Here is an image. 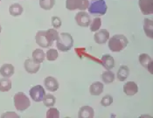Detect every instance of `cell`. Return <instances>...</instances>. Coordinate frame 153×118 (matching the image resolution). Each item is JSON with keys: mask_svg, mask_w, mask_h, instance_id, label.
Wrapping results in <instances>:
<instances>
[{"mask_svg": "<svg viewBox=\"0 0 153 118\" xmlns=\"http://www.w3.org/2000/svg\"><path fill=\"white\" fill-rule=\"evenodd\" d=\"M123 92L129 96H132L138 92V87L134 82H128L123 86Z\"/></svg>", "mask_w": 153, "mask_h": 118, "instance_id": "5bb4252c", "label": "cell"}, {"mask_svg": "<svg viewBox=\"0 0 153 118\" xmlns=\"http://www.w3.org/2000/svg\"><path fill=\"white\" fill-rule=\"evenodd\" d=\"M0 1H1V0H0Z\"/></svg>", "mask_w": 153, "mask_h": 118, "instance_id": "836d02e7", "label": "cell"}, {"mask_svg": "<svg viewBox=\"0 0 153 118\" xmlns=\"http://www.w3.org/2000/svg\"><path fill=\"white\" fill-rule=\"evenodd\" d=\"M88 0H67L66 2V7L69 11H74L77 9L81 11H85L88 8Z\"/></svg>", "mask_w": 153, "mask_h": 118, "instance_id": "8992f818", "label": "cell"}, {"mask_svg": "<svg viewBox=\"0 0 153 118\" xmlns=\"http://www.w3.org/2000/svg\"><path fill=\"white\" fill-rule=\"evenodd\" d=\"M59 53L57 52L56 49H48V51L47 52L46 57H47V60L49 61H53L58 58Z\"/></svg>", "mask_w": 153, "mask_h": 118, "instance_id": "83f0119b", "label": "cell"}, {"mask_svg": "<svg viewBox=\"0 0 153 118\" xmlns=\"http://www.w3.org/2000/svg\"><path fill=\"white\" fill-rule=\"evenodd\" d=\"M103 84L100 82H95L89 87V92L92 95H100L103 92Z\"/></svg>", "mask_w": 153, "mask_h": 118, "instance_id": "d6986e66", "label": "cell"}, {"mask_svg": "<svg viewBox=\"0 0 153 118\" xmlns=\"http://www.w3.org/2000/svg\"><path fill=\"white\" fill-rule=\"evenodd\" d=\"M44 85L47 90L53 91V92L57 91L59 87V82L54 77H52V76H48L44 80Z\"/></svg>", "mask_w": 153, "mask_h": 118, "instance_id": "7c38bea8", "label": "cell"}, {"mask_svg": "<svg viewBox=\"0 0 153 118\" xmlns=\"http://www.w3.org/2000/svg\"><path fill=\"white\" fill-rule=\"evenodd\" d=\"M1 30H2V27H1V25H0V33H1Z\"/></svg>", "mask_w": 153, "mask_h": 118, "instance_id": "d6a6232c", "label": "cell"}, {"mask_svg": "<svg viewBox=\"0 0 153 118\" xmlns=\"http://www.w3.org/2000/svg\"><path fill=\"white\" fill-rule=\"evenodd\" d=\"M14 67L12 64H4L0 68V74L3 77H11L14 74Z\"/></svg>", "mask_w": 153, "mask_h": 118, "instance_id": "ac0fdd59", "label": "cell"}, {"mask_svg": "<svg viewBox=\"0 0 153 118\" xmlns=\"http://www.w3.org/2000/svg\"><path fill=\"white\" fill-rule=\"evenodd\" d=\"M47 118H59V110L55 108H50L47 112Z\"/></svg>", "mask_w": 153, "mask_h": 118, "instance_id": "f1b7e54d", "label": "cell"}, {"mask_svg": "<svg viewBox=\"0 0 153 118\" xmlns=\"http://www.w3.org/2000/svg\"><path fill=\"white\" fill-rule=\"evenodd\" d=\"M102 65L106 70H110L115 67V59L110 54H104L102 57Z\"/></svg>", "mask_w": 153, "mask_h": 118, "instance_id": "2e32d148", "label": "cell"}, {"mask_svg": "<svg viewBox=\"0 0 153 118\" xmlns=\"http://www.w3.org/2000/svg\"><path fill=\"white\" fill-rule=\"evenodd\" d=\"M94 39L97 44H104L109 39V33L106 29H101L94 33Z\"/></svg>", "mask_w": 153, "mask_h": 118, "instance_id": "30bf717a", "label": "cell"}, {"mask_svg": "<svg viewBox=\"0 0 153 118\" xmlns=\"http://www.w3.org/2000/svg\"><path fill=\"white\" fill-rule=\"evenodd\" d=\"M113 102V97L109 94H107L105 96L102 97V101H101V104L103 107H108L111 105Z\"/></svg>", "mask_w": 153, "mask_h": 118, "instance_id": "f546056e", "label": "cell"}, {"mask_svg": "<svg viewBox=\"0 0 153 118\" xmlns=\"http://www.w3.org/2000/svg\"><path fill=\"white\" fill-rule=\"evenodd\" d=\"M88 9L91 15L102 16L106 14L108 7L104 0H91Z\"/></svg>", "mask_w": 153, "mask_h": 118, "instance_id": "277c9868", "label": "cell"}, {"mask_svg": "<svg viewBox=\"0 0 153 118\" xmlns=\"http://www.w3.org/2000/svg\"><path fill=\"white\" fill-rule=\"evenodd\" d=\"M138 5L143 15H151L153 13V0H139Z\"/></svg>", "mask_w": 153, "mask_h": 118, "instance_id": "9c48e42d", "label": "cell"}, {"mask_svg": "<svg viewBox=\"0 0 153 118\" xmlns=\"http://www.w3.org/2000/svg\"><path fill=\"white\" fill-rule=\"evenodd\" d=\"M94 116V110L90 106H82L79 109V118H93Z\"/></svg>", "mask_w": 153, "mask_h": 118, "instance_id": "9a60e30c", "label": "cell"}, {"mask_svg": "<svg viewBox=\"0 0 153 118\" xmlns=\"http://www.w3.org/2000/svg\"><path fill=\"white\" fill-rule=\"evenodd\" d=\"M128 39L123 34H117L108 39V48L114 53H119L123 51L128 46Z\"/></svg>", "mask_w": 153, "mask_h": 118, "instance_id": "7a4b0ae2", "label": "cell"}, {"mask_svg": "<svg viewBox=\"0 0 153 118\" xmlns=\"http://www.w3.org/2000/svg\"><path fill=\"white\" fill-rule=\"evenodd\" d=\"M75 21L78 25L82 27H88L90 25L91 19L89 14H88L85 11H81L75 15Z\"/></svg>", "mask_w": 153, "mask_h": 118, "instance_id": "ba28073f", "label": "cell"}, {"mask_svg": "<svg viewBox=\"0 0 153 118\" xmlns=\"http://www.w3.org/2000/svg\"><path fill=\"white\" fill-rule=\"evenodd\" d=\"M74 46V39L68 33H61L56 39V47L61 52H68Z\"/></svg>", "mask_w": 153, "mask_h": 118, "instance_id": "3957f363", "label": "cell"}, {"mask_svg": "<svg viewBox=\"0 0 153 118\" xmlns=\"http://www.w3.org/2000/svg\"><path fill=\"white\" fill-rule=\"evenodd\" d=\"M138 59L142 66L147 68V70H149L151 73H152V59L147 53H142L139 55Z\"/></svg>", "mask_w": 153, "mask_h": 118, "instance_id": "4fadbf2b", "label": "cell"}, {"mask_svg": "<svg viewBox=\"0 0 153 118\" xmlns=\"http://www.w3.org/2000/svg\"><path fill=\"white\" fill-rule=\"evenodd\" d=\"M101 25H102V19L100 18H95L90 23V31L97 32L101 28Z\"/></svg>", "mask_w": 153, "mask_h": 118, "instance_id": "4316f807", "label": "cell"}, {"mask_svg": "<svg viewBox=\"0 0 153 118\" xmlns=\"http://www.w3.org/2000/svg\"><path fill=\"white\" fill-rule=\"evenodd\" d=\"M46 58V54L42 49H35L33 52V59L37 63H42Z\"/></svg>", "mask_w": 153, "mask_h": 118, "instance_id": "603a6c76", "label": "cell"}, {"mask_svg": "<svg viewBox=\"0 0 153 118\" xmlns=\"http://www.w3.org/2000/svg\"><path fill=\"white\" fill-rule=\"evenodd\" d=\"M55 4V0H39V6L44 9L49 11L51 10Z\"/></svg>", "mask_w": 153, "mask_h": 118, "instance_id": "484cf974", "label": "cell"}, {"mask_svg": "<svg viewBox=\"0 0 153 118\" xmlns=\"http://www.w3.org/2000/svg\"><path fill=\"white\" fill-rule=\"evenodd\" d=\"M61 19H59V17H56V16H53L52 17V25L54 27V28H59L61 26Z\"/></svg>", "mask_w": 153, "mask_h": 118, "instance_id": "4dcf8cb0", "label": "cell"}, {"mask_svg": "<svg viewBox=\"0 0 153 118\" xmlns=\"http://www.w3.org/2000/svg\"><path fill=\"white\" fill-rule=\"evenodd\" d=\"M55 102H56V99L54 97V95L51 94H46L43 98V102H44V105L47 108H51L55 104Z\"/></svg>", "mask_w": 153, "mask_h": 118, "instance_id": "d4e9b609", "label": "cell"}, {"mask_svg": "<svg viewBox=\"0 0 153 118\" xmlns=\"http://www.w3.org/2000/svg\"><path fill=\"white\" fill-rule=\"evenodd\" d=\"M25 69L29 73H36L40 68V63H37L33 59H26L25 61Z\"/></svg>", "mask_w": 153, "mask_h": 118, "instance_id": "8fae6325", "label": "cell"}, {"mask_svg": "<svg viewBox=\"0 0 153 118\" xmlns=\"http://www.w3.org/2000/svg\"><path fill=\"white\" fill-rule=\"evenodd\" d=\"M14 105L17 110L23 112L26 110L29 107L31 106V102L27 95L23 92H19L14 95L13 97Z\"/></svg>", "mask_w": 153, "mask_h": 118, "instance_id": "5b68a950", "label": "cell"}, {"mask_svg": "<svg viewBox=\"0 0 153 118\" xmlns=\"http://www.w3.org/2000/svg\"><path fill=\"white\" fill-rule=\"evenodd\" d=\"M29 94H30L31 98L34 102H39L43 101V98L46 95V91L41 85H36L30 89Z\"/></svg>", "mask_w": 153, "mask_h": 118, "instance_id": "52a82bcc", "label": "cell"}, {"mask_svg": "<svg viewBox=\"0 0 153 118\" xmlns=\"http://www.w3.org/2000/svg\"><path fill=\"white\" fill-rule=\"evenodd\" d=\"M1 117H19L17 114H15L14 112H6L4 114H3L1 116Z\"/></svg>", "mask_w": 153, "mask_h": 118, "instance_id": "1f68e13d", "label": "cell"}, {"mask_svg": "<svg viewBox=\"0 0 153 118\" xmlns=\"http://www.w3.org/2000/svg\"><path fill=\"white\" fill-rule=\"evenodd\" d=\"M23 7L19 4H12L9 8V12L13 17H18L23 13Z\"/></svg>", "mask_w": 153, "mask_h": 118, "instance_id": "7402d4cb", "label": "cell"}, {"mask_svg": "<svg viewBox=\"0 0 153 118\" xmlns=\"http://www.w3.org/2000/svg\"><path fill=\"white\" fill-rule=\"evenodd\" d=\"M59 37V33L55 29H48L39 31L35 36L36 43L41 47H51L53 44V41L56 40Z\"/></svg>", "mask_w": 153, "mask_h": 118, "instance_id": "6da1fadb", "label": "cell"}, {"mask_svg": "<svg viewBox=\"0 0 153 118\" xmlns=\"http://www.w3.org/2000/svg\"><path fill=\"white\" fill-rule=\"evenodd\" d=\"M129 74H130L129 68L127 66H125V65H122L117 71V78L119 82H124L129 77Z\"/></svg>", "mask_w": 153, "mask_h": 118, "instance_id": "e0dca14e", "label": "cell"}, {"mask_svg": "<svg viewBox=\"0 0 153 118\" xmlns=\"http://www.w3.org/2000/svg\"><path fill=\"white\" fill-rule=\"evenodd\" d=\"M115 73L110 70L104 71L102 74V80L105 84H110L115 81Z\"/></svg>", "mask_w": 153, "mask_h": 118, "instance_id": "cb8c5ba5", "label": "cell"}, {"mask_svg": "<svg viewBox=\"0 0 153 118\" xmlns=\"http://www.w3.org/2000/svg\"><path fill=\"white\" fill-rule=\"evenodd\" d=\"M12 88V82L8 77H4L0 79V91L8 92Z\"/></svg>", "mask_w": 153, "mask_h": 118, "instance_id": "44dd1931", "label": "cell"}, {"mask_svg": "<svg viewBox=\"0 0 153 118\" xmlns=\"http://www.w3.org/2000/svg\"><path fill=\"white\" fill-rule=\"evenodd\" d=\"M143 31L147 37L150 39L153 38V22L150 19H144L143 22Z\"/></svg>", "mask_w": 153, "mask_h": 118, "instance_id": "ffe728a7", "label": "cell"}]
</instances>
